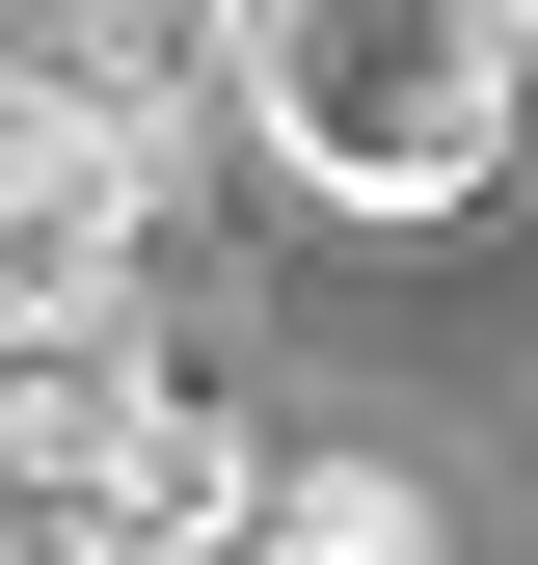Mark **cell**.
I'll return each instance as SVG.
<instances>
[{"label": "cell", "instance_id": "6da1fadb", "mask_svg": "<svg viewBox=\"0 0 538 565\" xmlns=\"http://www.w3.org/2000/svg\"><path fill=\"white\" fill-rule=\"evenodd\" d=\"M216 108L323 216H458L512 162V108H538V0H243Z\"/></svg>", "mask_w": 538, "mask_h": 565}, {"label": "cell", "instance_id": "277c9868", "mask_svg": "<svg viewBox=\"0 0 538 565\" xmlns=\"http://www.w3.org/2000/svg\"><path fill=\"white\" fill-rule=\"evenodd\" d=\"M243 565H458V512H431V458L323 431V458H269V512H243Z\"/></svg>", "mask_w": 538, "mask_h": 565}, {"label": "cell", "instance_id": "3957f363", "mask_svg": "<svg viewBox=\"0 0 538 565\" xmlns=\"http://www.w3.org/2000/svg\"><path fill=\"white\" fill-rule=\"evenodd\" d=\"M243 54V0H0V108H82V135H189Z\"/></svg>", "mask_w": 538, "mask_h": 565}, {"label": "cell", "instance_id": "7a4b0ae2", "mask_svg": "<svg viewBox=\"0 0 538 565\" xmlns=\"http://www.w3.org/2000/svg\"><path fill=\"white\" fill-rule=\"evenodd\" d=\"M162 189H189V135L0 108V350H28V323H108V297H162Z\"/></svg>", "mask_w": 538, "mask_h": 565}]
</instances>
